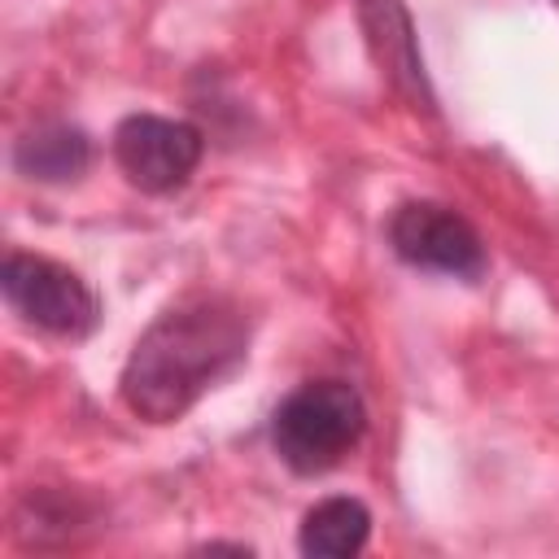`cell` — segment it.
<instances>
[{
    "mask_svg": "<svg viewBox=\"0 0 559 559\" xmlns=\"http://www.w3.org/2000/svg\"><path fill=\"white\" fill-rule=\"evenodd\" d=\"M249 354V319L231 297L201 293L162 310L127 354L118 393L135 419L175 424Z\"/></svg>",
    "mask_w": 559,
    "mask_h": 559,
    "instance_id": "1",
    "label": "cell"
},
{
    "mask_svg": "<svg viewBox=\"0 0 559 559\" xmlns=\"http://www.w3.org/2000/svg\"><path fill=\"white\" fill-rule=\"evenodd\" d=\"M367 432L362 393L345 380H310L293 389L271 419V445L297 476L332 472Z\"/></svg>",
    "mask_w": 559,
    "mask_h": 559,
    "instance_id": "2",
    "label": "cell"
},
{
    "mask_svg": "<svg viewBox=\"0 0 559 559\" xmlns=\"http://www.w3.org/2000/svg\"><path fill=\"white\" fill-rule=\"evenodd\" d=\"M0 288L13 314L48 336L79 341L100 323V301L87 280L44 253H9L0 266Z\"/></svg>",
    "mask_w": 559,
    "mask_h": 559,
    "instance_id": "3",
    "label": "cell"
},
{
    "mask_svg": "<svg viewBox=\"0 0 559 559\" xmlns=\"http://www.w3.org/2000/svg\"><path fill=\"white\" fill-rule=\"evenodd\" d=\"M389 245L402 262L454 280H480L489 266L480 231L459 210L437 201H402L389 214Z\"/></svg>",
    "mask_w": 559,
    "mask_h": 559,
    "instance_id": "4",
    "label": "cell"
},
{
    "mask_svg": "<svg viewBox=\"0 0 559 559\" xmlns=\"http://www.w3.org/2000/svg\"><path fill=\"white\" fill-rule=\"evenodd\" d=\"M205 140L183 118L131 114L114 127V162L140 192H175L201 166Z\"/></svg>",
    "mask_w": 559,
    "mask_h": 559,
    "instance_id": "5",
    "label": "cell"
},
{
    "mask_svg": "<svg viewBox=\"0 0 559 559\" xmlns=\"http://www.w3.org/2000/svg\"><path fill=\"white\" fill-rule=\"evenodd\" d=\"M362 22H367L371 48H376L380 66L389 70V79H393L411 100H419L424 109H432V96H428V83H424V61H419V52H415L406 9H402L397 0H362Z\"/></svg>",
    "mask_w": 559,
    "mask_h": 559,
    "instance_id": "6",
    "label": "cell"
},
{
    "mask_svg": "<svg viewBox=\"0 0 559 559\" xmlns=\"http://www.w3.org/2000/svg\"><path fill=\"white\" fill-rule=\"evenodd\" d=\"M13 166L39 183H74L92 166V140L70 122H44L17 140Z\"/></svg>",
    "mask_w": 559,
    "mask_h": 559,
    "instance_id": "7",
    "label": "cell"
},
{
    "mask_svg": "<svg viewBox=\"0 0 559 559\" xmlns=\"http://www.w3.org/2000/svg\"><path fill=\"white\" fill-rule=\"evenodd\" d=\"M371 537V511L358 498H323L301 515L297 546L310 559H349Z\"/></svg>",
    "mask_w": 559,
    "mask_h": 559,
    "instance_id": "8",
    "label": "cell"
}]
</instances>
